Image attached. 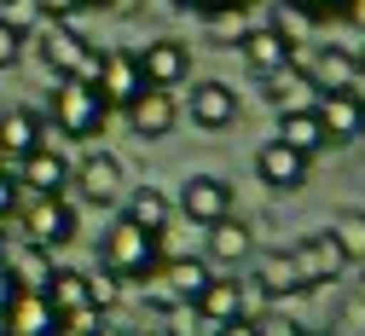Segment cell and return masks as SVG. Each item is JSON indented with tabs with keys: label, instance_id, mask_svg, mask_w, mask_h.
<instances>
[{
	"label": "cell",
	"instance_id": "cell-1",
	"mask_svg": "<svg viewBox=\"0 0 365 336\" xmlns=\"http://www.w3.org/2000/svg\"><path fill=\"white\" fill-rule=\"evenodd\" d=\"M157 261H163V232H145L133 220H116L99 244V267L116 273L122 284L128 278H157Z\"/></svg>",
	"mask_w": 365,
	"mask_h": 336
},
{
	"label": "cell",
	"instance_id": "cell-2",
	"mask_svg": "<svg viewBox=\"0 0 365 336\" xmlns=\"http://www.w3.org/2000/svg\"><path fill=\"white\" fill-rule=\"evenodd\" d=\"M105 122H110V105L99 99V87H87V81H76V76H64V81L53 87V128H58L64 139H99Z\"/></svg>",
	"mask_w": 365,
	"mask_h": 336
},
{
	"label": "cell",
	"instance_id": "cell-3",
	"mask_svg": "<svg viewBox=\"0 0 365 336\" xmlns=\"http://www.w3.org/2000/svg\"><path fill=\"white\" fill-rule=\"evenodd\" d=\"M12 220H18V232L29 238V244H41V250H64L70 238H76V209H70V198H29Z\"/></svg>",
	"mask_w": 365,
	"mask_h": 336
},
{
	"label": "cell",
	"instance_id": "cell-4",
	"mask_svg": "<svg viewBox=\"0 0 365 336\" xmlns=\"http://www.w3.org/2000/svg\"><path fill=\"white\" fill-rule=\"evenodd\" d=\"M133 64H140L145 87L174 93V87H186V81H192V46H186V41H174V35H157V41H145L140 53H133Z\"/></svg>",
	"mask_w": 365,
	"mask_h": 336
},
{
	"label": "cell",
	"instance_id": "cell-5",
	"mask_svg": "<svg viewBox=\"0 0 365 336\" xmlns=\"http://www.w3.org/2000/svg\"><path fill=\"white\" fill-rule=\"evenodd\" d=\"M174 209L186 215L192 226H215L220 215H232V185H226L220 174H192V180H180Z\"/></svg>",
	"mask_w": 365,
	"mask_h": 336
},
{
	"label": "cell",
	"instance_id": "cell-6",
	"mask_svg": "<svg viewBox=\"0 0 365 336\" xmlns=\"http://www.w3.org/2000/svg\"><path fill=\"white\" fill-rule=\"evenodd\" d=\"M290 261H296V273H302L307 290H325V284H336V278L348 273V255L336 250V238H331V232H307L302 244L290 250Z\"/></svg>",
	"mask_w": 365,
	"mask_h": 336
},
{
	"label": "cell",
	"instance_id": "cell-7",
	"mask_svg": "<svg viewBox=\"0 0 365 336\" xmlns=\"http://www.w3.org/2000/svg\"><path fill=\"white\" fill-rule=\"evenodd\" d=\"M238 58H244L255 76H272V70L296 64V41H290L284 24H255V29L238 35Z\"/></svg>",
	"mask_w": 365,
	"mask_h": 336
},
{
	"label": "cell",
	"instance_id": "cell-8",
	"mask_svg": "<svg viewBox=\"0 0 365 336\" xmlns=\"http://www.w3.org/2000/svg\"><path fill=\"white\" fill-rule=\"evenodd\" d=\"M319 122H325L331 146H354L365 139V87H336V93H319Z\"/></svg>",
	"mask_w": 365,
	"mask_h": 336
},
{
	"label": "cell",
	"instance_id": "cell-9",
	"mask_svg": "<svg viewBox=\"0 0 365 336\" xmlns=\"http://www.w3.org/2000/svg\"><path fill=\"white\" fill-rule=\"evenodd\" d=\"M250 278H255V290H261L267 302H296V296H307V284H302L290 250H261V255H250Z\"/></svg>",
	"mask_w": 365,
	"mask_h": 336
},
{
	"label": "cell",
	"instance_id": "cell-10",
	"mask_svg": "<svg viewBox=\"0 0 365 336\" xmlns=\"http://www.w3.org/2000/svg\"><path fill=\"white\" fill-rule=\"evenodd\" d=\"M18 185H29V198H64L70 191V157L53 146H35L29 157H18Z\"/></svg>",
	"mask_w": 365,
	"mask_h": 336
},
{
	"label": "cell",
	"instance_id": "cell-11",
	"mask_svg": "<svg viewBox=\"0 0 365 336\" xmlns=\"http://www.w3.org/2000/svg\"><path fill=\"white\" fill-rule=\"evenodd\" d=\"M0 336H64V319L47 307L41 290H18L12 307L0 313Z\"/></svg>",
	"mask_w": 365,
	"mask_h": 336
},
{
	"label": "cell",
	"instance_id": "cell-12",
	"mask_svg": "<svg viewBox=\"0 0 365 336\" xmlns=\"http://www.w3.org/2000/svg\"><path fill=\"white\" fill-rule=\"evenodd\" d=\"M87 46H93V41H87L81 29H70V24H41V35H35V58H41V70H47V76L64 81Z\"/></svg>",
	"mask_w": 365,
	"mask_h": 336
},
{
	"label": "cell",
	"instance_id": "cell-13",
	"mask_svg": "<svg viewBox=\"0 0 365 336\" xmlns=\"http://www.w3.org/2000/svg\"><path fill=\"white\" fill-rule=\"evenodd\" d=\"M70 185H81L87 203H116L122 191V163L110 151H87L81 163H70Z\"/></svg>",
	"mask_w": 365,
	"mask_h": 336
},
{
	"label": "cell",
	"instance_id": "cell-14",
	"mask_svg": "<svg viewBox=\"0 0 365 336\" xmlns=\"http://www.w3.org/2000/svg\"><path fill=\"white\" fill-rule=\"evenodd\" d=\"M93 87H99V99H105L110 111H128V105L145 93V76H140V64H133V53H105Z\"/></svg>",
	"mask_w": 365,
	"mask_h": 336
},
{
	"label": "cell",
	"instance_id": "cell-15",
	"mask_svg": "<svg viewBox=\"0 0 365 336\" xmlns=\"http://www.w3.org/2000/svg\"><path fill=\"white\" fill-rule=\"evenodd\" d=\"M255 174H261V185H272V191H302V185H307V157L290 151L284 139H267V146L255 151Z\"/></svg>",
	"mask_w": 365,
	"mask_h": 336
},
{
	"label": "cell",
	"instance_id": "cell-16",
	"mask_svg": "<svg viewBox=\"0 0 365 336\" xmlns=\"http://www.w3.org/2000/svg\"><path fill=\"white\" fill-rule=\"evenodd\" d=\"M186 111H192V122H197V128L220 133V128H232V122H238V93L226 87V81H192Z\"/></svg>",
	"mask_w": 365,
	"mask_h": 336
},
{
	"label": "cell",
	"instance_id": "cell-17",
	"mask_svg": "<svg viewBox=\"0 0 365 336\" xmlns=\"http://www.w3.org/2000/svg\"><path fill=\"white\" fill-rule=\"evenodd\" d=\"M272 139H284V146H290V151H302L307 163L331 146V133H325V122H319V111H313V105H290V111H279V133H272Z\"/></svg>",
	"mask_w": 365,
	"mask_h": 336
},
{
	"label": "cell",
	"instance_id": "cell-18",
	"mask_svg": "<svg viewBox=\"0 0 365 336\" xmlns=\"http://www.w3.org/2000/svg\"><path fill=\"white\" fill-rule=\"evenodd\" d=\"M174 122H180L174 93H157V87H145L140 99L128 105V128L140 133V139H168V133H174Z\"/></svg>",
	"mask_w": 365,
	"mask_h": 336
},
{
	"label": "cell",
	"instance_id": "cell-19",
	"mask_svg": "<svg viewBox=\"0 0 365 336\" xmlns=\"http://www.w3.org/2000/svg\"><path fill=\"white\" fill-rule=\"evenodd\" d=\"M209 232V261L215 267H244L250 255H255V232H250V220H238V215H220L215 226H203Z\"/></svg>",
	"mask_w": 365,
	"mask_h": 336
},
{
	"label": "cell",
	"instance_id": "cell-20",
	"mask_svg": "<svg viewBox=\"0 0 365 336\" xmlns=\"http://www.w3.org/2000/svg\"><path fill=\"white\" fill-rule=\"evenodd\" d=\"M6 278L18 284V290H47V278H53V250H41L29 244V238H12V250H6Z\"/></svg>",
	"mask_w": 365,
	"mask_h": 336
},
{
	"label": "cell",
	"instance_id": "cell-21",
	"mask_svg": "<svg viewBox=\"0 0 365 336\" xmlns=\"http://www.w3.org/2000/svg\"><path fill=\"white\" fill-rule=\"evenodd\" d=\"M35 146H47V122H41L29 105L0 111V157H29Z\"/></svg>",
	"mask_w": 365,
	"mask_h": 336
},
{
	"label": "cell",
	"instance_id": "cell-22",
	"mask_svg": "<svg viewBox=\"0 0 365 336\" xmlns=\"http://www.w3.org/2000/svg\"><path fill=\"white\" fill-rule=\"evenodd\" d=\"M157 278H163V290H168L174 302H197L203 284H209L215 273H209V261H197V255H163V261H157Z\"/></svg>",
	"mask_w": 365,
	"mask_h": 336
},
{
	"label": "cell",
	"instance_id": "cell-23",
	"mask_svg": "<svg viewBox=\"0 0 365 336\" xmlns=\"http://www.w3.org/2000/svg\"><path fill=\"white\" fill-rule=\"evenodd\" d=\"M313 81V93H336V87H354L359 81V64H354V46H319L313 64L302 70Z\"/></svg>",
	"mask_w": 365,
	"mask_h": 336
},
{
	"label": "cell",
	"instance_id": "cell-24",
	"mask_svg": "<svg viewBox=\"0 0 365 336\" xmlns=\"http://www.w3.org/2000/svg\"><path fill=\"white\" fill-rule=\"evenodd\" d=\"M192 307H197V319L226 325V319L250 313V296H244V284H238V278H209V284H203V296H197Z\"/></svg>",
	"mask_w": 365,
	"mask_h": 336
},
{
	"label": "cell",
	"instance_id": "cell-25",
	"mask_svg": "<svg viewBox=\"0 0 365 336\" xmlns=\"http://www.w3.org/2000/svg\"><path fill=\"white\" fill-rule=\"evenodd\" d=\"M122 220L145 226V232H168V220H174V203H168V191H157V185H140V191H128V209H122Z\"/></svg>",
	"mask_w": 365,
	"mask_h": 336
},
{
	"label": "cell",
	"instance_id": "cell-26",
	"mask_svg": "<svg viewBox=\"0 0 365 336\" xmlns=\"http://www.w3.org/2000/svg\"><path fill=\"white\" fill-rule=\"evenodd\" d=\"M47 307L64 319V313H76V307H87V273L81 267H53V278H47Z\"/></svg>",
	"mask_w": 365,
	"mask_h": 336
},
{
	"label": "cell",
	"instance_id": "cell-27",
	"mask_svg": "<svg viewBox=\"0 0 365 336\" xmlns=\"http://www.w3.org/2000/svg\"><path fill=\"white\" fill-rule=\"evenodd\" d=\"M261 93H267V105H279V111H290L302 93H313V81L302 76V64H284V70H272V76H261Z\"/></svg>",
	"mask_w": 365,
	"mask_h": 336
},
{
	"label": "cell",
	"instance_id": "cell-28",
	"mask_svg": "<svg viewBox=\"0 0 365 336\" xmlns=\"http://www.w3.org/2000/svg\"><path fill=\"white\" fill-rule=\"evenodd\" d=\"M325 232L336 238V250L348 255V267H354V261H365V209H342Z\"/></svg>",
	"mask_w": 365,
	"mask_h": 336
},
{
	"label": "cell",
	"instance_id": "cell-29",
	"mask_svg": "<svg viewBox=\"0 0 365 336\" xmlns=\"http://www.w3.org/2000/svg\"><path fill=\"white\" fill-rule=\"evenodd\" d=\"M122 296H128V284L116 278V273H87V307H99V313H110V307H122Z\"/></svg>",
	"mask_w": 365,
	"mask_h": 336
},
{
	"label": "cell",
	"instance_id": "cell-30",
	"mask_svg": "<svg viewBox=\"0 0 365 336\" xmlns=\"http://www.w3.org/2000/svg\"><path fill=\"white\" fill-rule=\"evenodd\" d=\"M24 46H29V29L12 24L6 12H0V70H12V64L24 58Z\"/></svg>",
	"mask_w": 365,
	"mask_h": 336
},
{
	"label": "cell",
	"instance_id": "cell-31",
	"mask_svg": "<svg viewBox=\"0 0 365 336\" xmlns=\"http://www.w3.org/2000/svg\"><path fill=\"white\" fill-rule=\"evenodd\" d=\"M180 12H197V18H232V12H250L255 0H174Z\"/></svg>",
	"mask_w": 365,
	"mask_h": 336
},
{
	"label": "cell",
	"instance_id": "cell-32",
	"mask_svg": "<svg viewBox=\"0 0 365 336\" xmlns=\"http://www.w3.org/2000/svg\"><path fill=\"white\" fill-rule=\"evenodd\" d=\"M331 336H365V296H348L342 313H336V330Z\"/></svg>",
	"mask_w": 365,
	"mask_h": 336
},
{
	"label": "cell",
	"instance_id": "cell-33",
	"mask_svg": "<svg viewBox=\"0 0 365 336\" xmlns=\"http://www.w3.org/2000/svg\"><path fill=\"white\" fill-rule=\"evenodd\" d=\"M290 12H296V18H307V24H325V18H336V12H342V0H290Z\"/></svg>",
	"mask_w": 365,
	"mask_h": 336
},
{
	"label": "cell",
	"instance_id": "cell-34",
	"mask_svg": "<svg viewBox=\"0 0 365 336\" xmlns=\"http://www.w3.org/2000/svg\"><path fill=\"white\" fill-rule=\"evenodd\" d=\"M18 215V174L0 163V220H12Z\"/></svg>",
	"mask_w": 365,
	"mask_h": 336
},
{
	"label": "cell",
	"instance_id": "cell-35",
	"mask_svg": "<svg viewBox=\"0 0 365 336\" xmlns=\"http://www.w3.org/2000/svg\"><path fill=\"white\" fill-rule=\"evenodd\" d=\"M35 12L47 18V24H70V18L81 12V0H35Z\"/></svg>",
	"mask_w": 365,
	"mask_h": 336
},
{
	"label": "cell",
	"instance_id": "cell-36",
	"mask_svg": "<svg viewBox=\"0 0 365 336\" xmlns=\"http://www.w3.org/2000/svg\"><path fill=\"white\" fill-rule=\"evenodd\" d=\"M215 336H261V319L238 313V319H226V325H215Z\"/></svg>",
	"mask_w": 365,
	"mask_h": 336
},
{
	"label": "cell",
	"instance_id": "cell-37",
	"mask_svg": "<svg viewBox=\"0 0 365 336\" xmlns=\"http://www.w3.org/2000/svg\"><path fill=\"white\" fill-rule=\"evenodd\" d=\"M348 29H365V0H342V12H336Z\"/></svg>",
	"mask_w": 365,
	"mask_h": 336
},
{
	"label": "cell",
	"instance_id": "cell-38",
	"mask_svg": "<svg viewBox=\"0 0 365 336\" xmlns=\"http://www.w3.org/2000/svg\"><path fill=\"white\" fill-rule=\"evenodd\" d=\"M261 336H302L296 319H261Z\"/></svg>",
	"mask_w": 365,
	"mask_h": 336
},
{
	"label": "cell",
	"instance_id": "cell-39",
	"mask_svg": "<svg viewBox=\"0 0 365 336\" xmlns=\"http://www.w3.org/2000/svg\"><path fill=\"white\" fill-rule=\"evenodd\" d=\"M12 296H18V284L6 278V267H0V313H6V307H12Z\"/></svg>",
	"mask_w": 365,
	"mask_h": 336
},
{
	"label": "cell",
	"instance_id": "cell-40",
	"mask_svg": "<svg viewBox=\"0 0 365 336\" xmlns=\"http://www.w3.org/2000/svg\"><path fill=\"white\" fill-rule=\"evenodd\" d=\"M6 250H12V232H6V220H0V261H6Z\"/></svg>",
	"mask_w": 365,
	"mask_h": 336
},
{
	"label": "cell",
	"instance_id": "cell-41",
	"mask_svg": "<svg viewBox=\"0 0 365 336\" xmlns=\"http://www.w3.org/2000/svg\"><path fill=\"white\" fill-rule=\"evenodd\" d=\"M354 64H359V81H354V87H365V46H359V53H354Z\"/></svg>",
	"mask_w": 365,
	"mask_h": 336
},
{
	"label": "cell",
	"instance_id": "cell-42",
	"mask_svg": "<svg viewBox=\"0 0 365 336\" xmlns=\"http://www.w3.org/2000/svg\"><path fill=\"white\" fill-rule=\"evenodd\" d=\"M93 336H128V330H116V325H99V330H93Z\"/></svg>",
	"mask_w": 365,
	"mask_h": 336
},
{
	"label": "cell",
	"instance_id": "cell-43",
	"mask_svg": "<svg viewBox=\"0 0 365 336\" xmlns=\"http://www.w3.org/2000/svg\"><path fill=\"white\" fill-rule=\"evenodd\" d=\"M81 6H116V0H81Z\"/></svg>",
	"mask_w": 365,
	"mask_h": 336
},
{
	"label": "cell",
	"instance_id": "cell-44",
	"mask_svg": "<svg viewBox=\"0 0 365 336\" xmlns=\"http://www.w3.org/2000/svg\"><path fill=\"white\" fill-rule=\"evenodd\" d=\"M302 336H331V330H307V325H302Z\"/></svg>",
	"mask_w": 365,
	"mask_h": 336
},
{
	"label": "cell",
	"instance_id": "cell-45",
	"mask_svg": "<svg viewBox=\"0 0 365 336\" xmlns=\"http://www.w3.org/2000/svg\"><path fill=\"white\" fill-rule=\"evenodd\" d=\"M140 336H168V330H140Z\"/></svg>",
	"mask_w": 365,
	"mask_h": 336
},
{
	"label": "cell",
	"instance_id": "cell-46",
	"mask_svg": "<svg viewBox=\"0 0 365 336\" xmlns=\"http://www.w3.org/2000/svg\"><path fill=\"white\" fill-rule=\"evenodd\" d=\"M6 6H12V0H6Z\"/></svg>",
	"mask_w": 365,
	"mask_h": 336
}]
</instances>
